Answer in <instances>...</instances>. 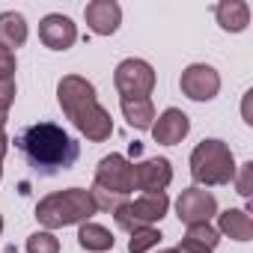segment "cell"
Here are the masks:
<instances>
[{"instance_id":"obj_18","label":"cell","mask_w":253,"mask_h":253,"mask_svg":"<svg viewBox=\"0 0 253 253\" xmlns=\"http://www.w3.org/2000/svg\"><path fill=\"white\" fill-rule=\"evenodd\" d=\"M78 244H81L84 250L104 253V250L113 247V235H110V229H104V226L86 220V223H81V229H78Z\"/></svg>"},{"instance_id":"obj_21","label":"cell","mask_w":253,"mask_h":253,"mask_svg":"<svg viewBox=\"0 0 253 253\" xmlns=\"http://www.w3.org/2000/svg\"><path fill=\"white\" fill-rule=\"evenodd\" d=\"M27 253H60V241L54 232H33L27 238Z\"/></svg>"},{"instance_id":"obj_6","label":"cell","mask_w":253,"mask_h":253,"mask_svg":"<svg viewBox=\"0 0 253 253\" xmlns=\"http://www.w3.org/2000/svg\"><path fill=\"white\" fill-rule=\"evenodd\" d=\"M113 84L122 98H149V92L155 86V69L137 57L122 60L113 72Z\"/></svg>"},{"instance_id":"obj_23","label":"cell","mask_w":253,"mask_h":253,"mask_svg":"<svg viewBox=\"0 0 253 253\" xmlns=\"http://www.w3.org/2000/svg\"><path fill=\"white\" fill-rule=\"evenodd\" d=\"M0 78L15 81V54L9 48H3V45H0Z\"/></svg>"},{"instance_id":"obj_2","label":"cell","mask_w":253,"mask_h":253,"mask_svg":"<svg viewBox=\"0 0 253 253\" xmlns=\"http://www.w3.org/2000/svg\"><path fill=\"white\" fill-rule=\"evenodd\" d=\"M57 101L66 113V119H72V125L92 143H104L113 134V119L110 113L98 104L95 98V86L81 78V75H66L57 84Z\"/></svg>"},{"instance_id":"obj_22","label":"cell","mask_w":253,"mask_h":253,"mask_svg":"<svg viewBox=\"0 0 253 253\" xmlns=\"http://www.w3.org/2000/svg\"><path fill=\"white\" fill-rule=\"evenodd\" d=\"M232 179H235V188H238V194H241L244 200H250V194H253V161L241 164V167H238V173H235Z\"/></svg>"},{"instance_id":"obj_5","label":"cell","mask_w":253,"mask_h":253,"mask_svg":"<svg viewBox=\"0 0 253 253\" xmlns=\"http://www.w3.org/2000/svg\"><path fill=\"white\" fill-rule=\"evenodd\" d=\"M167 209H170V200H167L164 191H161V194H143V197L134 200V203H122V206L113 211V220H116L119 229L134 232V229H140V226H152L155 220H161V217L167 214Z\"/></svg>"},{"instance_id":"obj_19","label":"cell","mask_w":253,"mask_h":253,"mask_svg":"<svg viewBox=\"0 0 253 253\" xmlns=\"http://www.w3.org/2000/svg\"><path fill=\"white\" fill-rule=\"evenodd\" d=\"M161 241V232L155 226H140L131 232V241H128V253H146L152 247H158Z\"/></svg>"},{"instance_id":"obj_24","label":"cell","mask_w":253,"mask_h":253,"mask_svg":"<svg viewBox=\"0 0 253 253\" xmlns=\"http://www.w3.org/2000/svg\"><path fill=\"white\" fill-rule=\"evenodd\" d=\"M12 101H15V81H3V78H0V113H6Z\"/></svg>"},{"instance_id":"obj_17","label":"cell","mask_w":253,"mask_h":253,"mask_svg":"<svg viewBox=\"0 0 253 253\" xmlns=\"http://www.w3.org/2000/svg\"><path fill=\"white\" fill-rule=\"evenodd\" d=\"M27 42V21L21 12H0V45L3 48H21Z\"/></svg>"},{"instance_id":"obj_14","label":"cell","mask_w":253,"mask_h":253,"mask_svg":"<svg viewBox=\"0 0 253 253\" xmlns=\"http://www.w3.org/2000/svg\"><path fill=\"white\" fill-rule=\"evenodd\" d=\"M214 15L226 33H241L250 24V6L244 0H223V3L214 6Z\"/></svg>"},{"instance_id":"obj_1","label":"cell","mask_w":253,"mask_h":253,"mask_svg":"<svg viewBox=\"0 0 253 253\" xmlns=\"http://www.w3.org/2000/svg\"><path fill=\"white\" fill-rule=\"evenodd\" d=\"M15 149L24 155L27 167L48 179V176H60L66 170L75 167L78 155H81V146L78 140L57 122H33V125H24V128L15 134Z\"/></svg>"},{"instance_id":"obj_15","label":"cell","mask_w":253,"mask_h":253,"mask_svg":"<svg viewBox=\"0 0 253 253\" xmlns=\"http://www.w3.org/2000/svg\"><path fill=\"white\" fill-rule=\"evenodd\" d=\"M119 107H122V116L131 128H137V131L152 128V122H155L152 98H119Z\"/></svg>"},{"instance_id":"obj_25","label":"cell","mask_w":253,"mask_h":253,"mask_svg":"<svg viewBox=\"0 0 253 253\" xmlns=\"http://www.w3.org/2000/svg\"><path fill=\"white\" fill-rule=\"evenodd\" d=\"M173 253H211V250L203 247V244H197V241H188V238H185L179 247H173Z\"/></svg>"},{"instance_id":"obj_20","label":"cell","mask_w":253,"mask_h":253,"mask_svg":"<svg viewBox=\"0 0 253 253\" xmlns=\"http://www.w3.org/2000/svg\"><path fill=\"white\" fill-rule=\"evenodd\" d=\"M188 241H197V244H203V247H209V250H214L217 244H220V232L211 226V223H197V226H188V235H185Z\"/></svg>"},{"instance_id":"obj_10","label":"cell","mask_w":253,"mask_h":253,"mask_svg":"<svg viewBox=\"0 0 253 253\" xmlns=\"http://www.w3.org/2000/svg\"><path fill=\"white\" fill-rule=\"evenodd\" d=\"M39 39H42V45L51 48V51H69V48L78 42V27L72 24L69 15L54 12V15H45V18L39 21Z\"/></svg>"},{"instance_id":"obj_12","label":"cell","mask_w":253,"mask_h":253,"mask_svg":"<svg viewBox=\"0 0 253 253\" xmlns=\"http://www.w3.org/2000/svg\"><path fill=\"white\" fill-rule=\"evenodd\" d=\"M152 137H155V143H164V146H176V143H182L185 137H188V131H191V119L179 110V107H167L155 122H152Z\"/></svg>"},{"instance_id":"obj_30","label":"cell","mask_w":253,"mask_h":253,"mask_svg":"<svg viewBox=\"0 0 253 253\" xmlns=\"http://www.w3.org/2000/svg\"><path fill=\"white\" fill-rule=\"evenodd\" d=\"M161 253H173V250H161Z\"/></svg>"},{"instance_id":"obj_3","label":"cell","mask_w":253,"mask_h":253,"mask_svg":"<svg viewBox=\"0 0 253 253\" xmlns=\"http://www.w3.org/2000/svg\"><path fill=\"white\" fill-rule=\"evenodd\" d=\"M92 214H95V203H92L89 191H84V188H66V191L48 194L36 206V220L48 229L86 223Z\"/></svg>"},{"instance_id":"obj_9","label":"cell","mask_w":253,"mask_h":253,"mask_svg":"<svg viewBox=\"0 0 253 253\" xmlns=\"http://www.w3.org/2000/svg\"><path fill=\"white\" fill-rule=\"evenodd\" d=\"M179 86L191 101H211L217 95V89H220V75L206 63H194V66H188L182 72Z\"/></svg>"},{"instance_id":"obj_13","label":"cell","mask_w":253,"mask_h":253,"mask_svg":"<svg viewBox=\"0 0 253 253\" xmlns=\"http://www.w3.org/2000/svg\"><path fill=\"white\" fill-rule=\"evenodd\" d=\"M84 18H86V27L98 36H110L119 30V21H122V9L116 0H92L84 9Z\"/></svg>"},{"instance_id":"obj_8","label":"cell","mask_w":253,"mask_h":253,"mask_svg":"<svg viewBox=\"0 0 253 253\" xmlns=\"http://www.w3.org/2000/svg\"><path fill=\"white\" fill-rule=\"evenodd\" d=\"M176 214L185 226H197V223H209L217 214V200L203 191V188H188L179 194L176 200Z\"/></svg>"},{"instance_id":"obj_11","label":"cell","mask_w":253,"mask_h":253,"mask_svg":"<svg viewBox=\"0 0 253 253\" xmlns=\"http://www.w3.org/2000/svg\"><path fill=\"white\" fill-rule=\"evenodd\" d=\"M173 182V167L167 158H149L134 164V188L143 194H161Z\"/></svg>"},{"instance_id":"obj_26","label":"cell","mask_w":253,"mask_h":253,"mask_svg":"<svg viewBox=\"0 0 253 253\" xmlns=\"http://www.w3.org/2000/svg\"><path fill=\"white\" fill-rule=\"evenodd\" d=\"M6 146H9V137H6V113H0V158L6 155Z\"/></svg>"},{"instance_id":"obj_16","label":"cell","mask_w":253,"mask_h":253,"mask_svg":"<svg viewBox=\"0 0 253 253\" xmlns=\"http://www.w3.org/2000/svg\"><path fill=\"white\" fill-rule=\"evenodd\" d=\"M217 226H220L223 235H229V238H235V241H250V238H253V220H250V214L241 211V209H226V211H220V214H217Z\"/></svg>"},{"instance_id":"obj_27","label":"cell","mask_w":253,"mask_h":253,"mask_svg":"<svg viewBox=\"0 0 253 253\" xmlns=\"http://www.w3.org/2000/svg\"><path fill=\"white\" fill-rule=\"evenodd\" d=\"M0 179H3V158H0Z\"/></svg>"},{"instance_id":"obj_4","label":"cell","mask_w":253,"mask_h":253,"mask_svg":"<svg viewBox=\"0 0 253 253\" xmlns=\"http://www.w3.org/2000/svg\"><path fill=\"white\" fill-rule=\"evenodd\" d=\"M191 176L197 185L214 188V185H229L235 176V158L232 149L223 140H203L191 152Z\"/></svg>"},{"instance_id":"obj_28","label":"cell","mask_w":253,"mask_h":253,"mask_svg":"<svg viewBox=\"0 0 253 253\" xmlns=\"http://www.w3.org/2000/svg\"><path fill=\"white\" fill-rule=\"evenodd\" d=\"M0 232H3V217H0Z\"/></svg>"},{"instance_id":"obj_7","label":"cell","mask_w":253,"mask_h":253,"mask_svg":"<svg viewBox=\"0 0 253 253\" xmlns=\"http://www.w3.org/2000/svg\"><path fill=\"white\" fill-rule=\"evenodd\" d=\"M95 188L101 191H110L116 197H128L134 191V164L125 158V155H107L98 161V170H95Z\"/></svg>"},{"instance_id":"obj_29","label":"cell","mask_w":253,"mask_h":253,"mask_svg":"<svg viewBox=\"0 0 253 253\" xmlns=\"http://www.w3.org/2000/svg\"><path fill=\"white\" fill-rule=\"evenodd\" d=\"M6 253H15V247H9V250H6Z\"/></svg>"}]
</instances>
